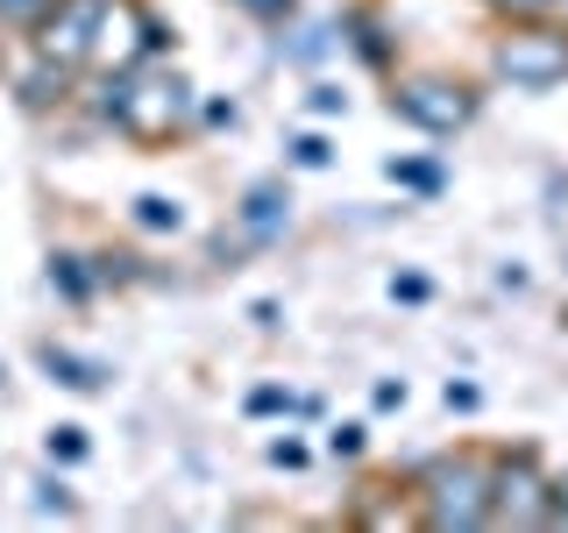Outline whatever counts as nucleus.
<instances>
[{"mask_svg": "<svg viewBox=\"0 0 568 533\" xmlns=\"http://www.w3.org/2000/svg\"><path fill=\"white\" fill-rule=\"evenodd\" d=\"M413 520L426 533H476L490 526V449H448V455H426L413 470Z\"/></svg>", "mask_w": 568, "mask_h": 533, "instance_id": "1", "label": "nucleus"}, {"mask_svg": "<svg viewBox=\"0 0 568 533\" xmlns=\"http://www.w3.org/2000/svg\"><path fill=\"white\" fill-rule=\"evenodd\" d=\"M192 121H200V86H192L171 58H164V64H135L129 107H121L114 129L129 135V142H142V150H156V142L185 135Z\"/></svg>", "mask_w": 568, "mask_h": 533, "instance_id": "2", "label": "nucleus"}, {"mask_svg": "<svg viewBox=\"0 0 568 533\" xmlns=\"http://www.w3.org/2000/svg\"><path fill=\"white\" fill-rule=\"evenodd\" d=\"M390 114H398L405 129L448 142L484 114V93H476L469 79H455V71H398V79H390Z\"/></svg>", "mask_w": 568, "mask_h": 533, "instance_id": "3", "label": "nucleus"}, {"mask_svg": "<svg viewBox=\"0 0 568 533\" xmlns=\"http://www.w3.org/2000/svg\"><path fill=\"white\" fill-rule=\"evenodd\" d=\"M490 79L511 93H555L568 86V29L561 22H505L490 43Z\"/></svg>", "mask_w": 568, "mask_h": 533, "instance_id": "4", "label": "nucleus"}, {"mask_svg": "<svg viewBox=\"0 0 568 533\" xmlns=\"http://www.w3.org/2000/svg\"><path fill=\"white\" fill-rule=\"evenodd\" d=\"M547 462L532 441L519 449H490V526L505 533H547Z\"/></svg>", "mask_w": 568, "mask_h": 533, "instance_id": "5", "label": "nucleus"}, {"mask_svg": "<svg viewBox=\"0 0 568 533\" xmlns=\"http://www.w3.org/2000/svg\"><path fill=\"white\" fill-rule=\"evenodd\" d=\"M100 8H106V0H58V8H50L43 22L29 29V43L43 50V58H58V64H71V71H85V64H93Z\"/></svg>", "mask_w": 568, "mask_h": 533, "instance_id": "6", "label": "nucleus"}, {"mask_svg": "<svg viewBox=\"0 0 568 533\" xmlns=\"http://www.w3.org/2000/svg\"><path fill=\"white\" fill-rule=\"evenodd\" d=\"M235 228H242L248 249H277L284 235H292V185H284V171L248 178L242 200H235Z\"/></svg>", "mask_w": 568, "mask_h": 533, "instance_id": "7", "label": "nucleus"}, {"mask_svg": "<svg viewBox=\"0 0 568 533\" xmlns=\"http://www.w3.org/2000/svg\"><path fill=\"white\" fill-rule=\"evenodd\" d=\"M8 86H14V100H22L29 114H43V107H64L71 93H79V71L58 64V58H43L36 43H22L8 58Z\"/></svg>", "mask_w": 568, "mask_h": 533, "instance_id": "8", "label": "nucleus"}, {"mask_svg": "<svg viewBox=\"0 0 568 533\" xmlns=\"http://www.w3.org/2000/svg\"><path fill=\"white\" fill-rule=\"evenodd\" d=\"M334 22H342V50H348L363 71H390V64H398V29L384 22V8L355 0V8L334 14Z\"/></svg>", "mask_w": 568, "mask_h": 533, "instance_id": "9", "label": "nucleus"}, {"mask_svg": "<svg viewBox=\"0 0 568 533\" xmlns=\"http://www.w3.org/2000/svg\"><path fill=\"white\" fill-rule=\"evenodd\" d=\"M36 363H43V378L58 391H79V399H93V391L114 384V363H100V355H85L71 342H36Z\"/></svg>", "mask_w": 568, "mask_h": 533, "instance_id": "10", "label": "nucleus"}, {"mask_svg": "<svg viewBox=\"0 0 568 533\" xmlns=\"http://www.w3.org/2000/svg\"><path fill=\"white\" fill-rule=\"evenodd\" d=\"M327 50H342V22H292V29H277V58L284 64H320Z\"/></svg>", "mask_w": 568, "mask_h": 533, "instance_id": "11", "label": "nucleus"}, {"mask_svg": "<svg viewBox=\"0 0 568 533\" xmlns=\"http://www.w3.org/2000/svg\"><path fill=\"white\" fill-rule=\"evenodd\" d=\"M50 292H58L64 306H85V299L100 292L93 257H79V249H50Z\"/></svg>", "mask_w": 568, "mask_h": 533, "instance_id": "12", "label": "nucleus"}, {"mask_svg": "<svg viewBox=\"0 0 568 533\" xmlns=\"http://www.w3.org/2000/svg\"><path fill=\"white\" fill-rule=\"evenodd\" d=\"M384 178L398 192H413V200H440L448 192V164L440 157H384Z\"/></svg>", "mask_w": 568, "mask_h": 533, "instance_id": "13", "label": "nucleus"}, {"mask_svg": "<svg viewBox=\"0 0 568 533\" xmlns=\"http://www.w3.org/2000/svg\"><path fill=\"white\" fill-rule=\"evenodd\" d=\"M129 221L142 228V235H178V228H185V207H178L171 192H135Z\"/></svg>", "mask_w": 568, "mask_h": 533, "instance_id": "14", "label": "nucleus"}, {"mask_svg": "<svg viewBox=\"0 0 568 533\" xmlns=\"http://www.w3.org/2000/svg\"><path fill=\"white\" fill-rule=\"evenodd\" d=\"M29 505L43 512V520H71V512H79V497H71V484L58 476V462H50V470L29 484Z\"/></svg>", "mask_w": 568, "mask_h": 533, "instance_id": "15", "label": "nucleus"}, {"mask_svg": "<svg viewBox=\"0 0 568 533\" xmlns=\"http://www.w3.org/2000/svg\"><path fill=\"white\" fill-rule=\"evenodd\" d=\"M284 164H292V171H327L334 164V142L320 135V129H292V135H284Z\"/></svg>", "mask_w": 568, "mask_h": 533, "instance_id": "16", "label": "nucleus"}, {"mask_svg": "<svg viewBox=\"0 0 568 533\" xmlns=\"http://www.w3.org/2000/svg\"><path fill=\"white\" fill-rule=\"evenodd\" d=\"M93 271H100V292H106V284H150V263H142L135 249H100Z\"/></svg>", "mask_w": 568, "mask_h": 533, "instance_id": "17", "label": "nucleus"}, {"mask_svg": "<svg viewBox=\"0 0 568 533\" xmlns=\"http://www.w3.org/2000/svg\"><path fill=\"white\" fill-rule=\"evenodd\" d=\"M242 413H248V420H292V413H298V391H284V384H248Z\"/></svg>", "mask_w": 568, "mask_h": 533, "instance_id": "18", "label": "nucleus"}, {"mask_svg": "<svg viewBox=\"0 0 568 533\" xmlns=\"http://www.w3.org/2000/svg\"><path fill=\"white\" fill-rule=\"evenodd\" d=\"M43 449H50V462H58V470H79V462L93 455V434L64 420V426H50V441H43Z\"/></svg>", "mask_w": 568, "mask_h": 533, "instance_id": "19", "label": "nucleus"}, {"mask_svg": "<svg viewBox=\"0 0 568 533\" xmlns=\"http://www.w3.org/2000/svg\"><path fill=\"white\" fill-rule=\"evenodd\" d=\"M320 449H327L334 462H363V455H369V426H363V420H334Z\"/></svg>", "mask_w": 568, "mask_h": 533, "instance_id": "20", "label": "nucleus"}, {"mask_svg": "<svg viewBox=\"0 0 568 533\" xmlns=\"http://www.w3.org/2000/svg\"><path fill=\"white\" fill-rule=\"evenodd\" d=\"M235 14H248V22H263V29H292L298 22V0H227Z\"/></svg>", "mask_w": 568, "mask_h": 533, "instance_id": "21", "label": "nucleus"}, {"mask_svg": "<svg viewBox=\"0 0 568 533\" xmlns=\"http://www.w3.org/2000/svg\"><path fill=\"white\" fill-rule=\"evenodd\" d=\"M171 50H178V29L164 22V14H150V8H142V64H164Z\"/></svg>", "mask_w": 568, "mask_h": 533, "instance_id": "22", "label": "nucleus"}, {"mask_svg": "<svg viewBox=\"0 0 568 533\" xmlns=\"http://www.w3.org/2000/svg\"><path fill=\"white\" fill-rule=\"evenodd\" d=\"M58 8V0H0V29H14V36H29L43 14Z\"/></svg>", "mask_w": 568, "mask_h": 533, "instance_id": "23", "label": "nucleus"}, {"mask_svg": "<svg viewBox=\"0 0 568 533\" xmlns=\"http://www.w3.org/2000/svg\"><path fill=\"white\" fill-rule=\"evenodd\" d=\"M497 22H547L555 14V0H484Z\"/></svg>", "mask_w": 568, "mask_h": 533, "instance_id": "24", "label": "nucleus"}, {"mask_svg": "<svg viewBox=\"0 0 568 533\" xmlns=\"http://www.w3.org/2000/svg\"><path fill=\"white\" fill-rule=\"evenodd\" d=\"M390 299H398V306H426V299H434V278L426 271H390Z\"/></svg>", "mask_w": 568, "mask_h": 533, "instance_id": "25", "label": "nucleus"}, {"mask_svg": "<svg viewBox=\"0 0 568 533\" xmlns=\"http://www.w3.org/2000/svg\"><path fill=\"white\" fill-rule=\"evenodd\" d=\"M306 107H313L320 121H334V114H348V93H342L334 79H313V86H306Z\"/></svg>", "mask_w": 568, "mask_h": 533, "instance_id": "26", "label": "nucleus"}, {"mask_svg": "<svg viewBox=\"0 0 568 533\" xmlns=\"http://www.w3.org/2000/svg\"><path fill=\"white\" fill-rule=\"evenodd\" d=\"M200 129H213V135H221V129H242V100H221V93L200 100Z\"/></svg>", "mask_w": 568, "mask_h": 533, "instance_id": "27", "label": "nucleus"}, {"mask_svg": "<svg viewBox=\"0 0 568 533\" xmlns=\"http://www.w3.org/2000/svg\"><path fill=\"white\" fill-rule=\"evenodd\" d=\"M263 455H271V470H306V462H313V449H306L298 434H277V441H271Z\"/></svg>", "mask_w": 568, "mask_h": 533, "instance_id": "28", "label": "nucleus"}, {"mask_svg": "<svg viewBox=\"0 0 568 533\" xmlns=\"http://www.w3.org/2000/svg\"><path fill=\"white\" fill-rule=\"evenodd\" d=\"M547 533H568V470L547 476Z\"/></svg>", "mask_w": 568, "mask_h": 533, "instance_id": "29", "label": "nucleus"}, {"mask_svg": "<svg viewBox=\"0 0 568 533\" xmlns=\"http://www.w3.org/2000/svg\"><path fill=\"white\" fill-rule=\"evenodd\" d=\"M440 405H448V413H462V420H469L476 405H484V391H476L469 378H448V384H440Z\"/></svg>", "mask_w": 568, "mask_h": 533, "instance_id": "30", "label": "nucleus"}, {"mask_svg": "<svg viewBox=\"0 0 568 533\" xmlns=\"http://www.w3.org/2000/svg\"><path fill=\"white\" fill-rule=\"evenodd\" d=\"M405 399H413V384H405V378H377V384H369V405H377V413H398Z\"/></svg>", "mask_w": 568, "mask_h": 533, "instance_id": "31", "label": "nucleus"}, {"mask_svg": "<svg viewBox=\"0 0 568 533\" xmlns=\"http://www.w3.org/2000/svg\"><path fill=\"white\" fill-rule=\"evenodd\" d=\"M561 328H568V306H561Z\"/></svg>", "mask_w": 568, "mask_h": 533, "instance_id": "32", "label": "nucleus"}]
</instances>
